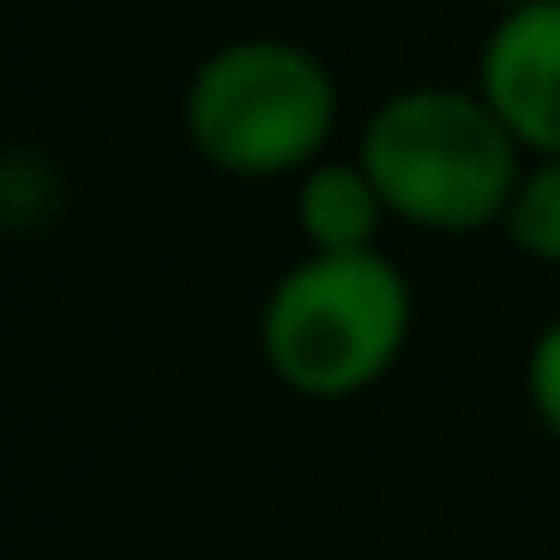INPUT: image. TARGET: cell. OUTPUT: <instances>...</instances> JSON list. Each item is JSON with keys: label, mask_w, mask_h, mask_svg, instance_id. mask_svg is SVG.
<instances>
[{"label": "cell", "mask_w": 560, "mask_h": 560, "mask_svg": "<svg viewBox=\"0 0 560 560\" xmlns=\"http://www.w3.org/2000/svg\"><path fill=\"white\" fill-rule=\"evenodd\" d=\"M355 158L386 194L392 218L428 235L500 230L530 163L482 91L452 85L392 91L368 115Z\"/></svg>", "instance_id": "1"}, {"label": "cell", "mask_w": 560, "mask_h": 560, "mask_svg": "<svg viewBox=\"0 0 560 560\" xmlns=\"http://www.w3.org/2000/svg\"><path fill=\"white\" fill-rule=\"evenodd\" d=\"M416 326V295L398 259L307 254L271 283L259 307V355L295 398L343 404L374 392L398 368Z\"/></svg>", "instance_id": "2"}, {"label": "cell", "mask_w": 560, "mask_h": 560, "mask_svg": "<svg viewBox=\"0 0 560 560\" xmlns=\"http://www.w3.org/2000/svg\"><path fill=\"white\" fill-rule=\"evenodd\" d=\"M338 79L290 37H235L194 67L182 91L187 145L235 182L314 170L338 133Z\"/></svg>", "instance_id": "3"}, {"label": "cell", "mask_w": 560, "mask_h": 560, "mask_svg": "<svg viewBox=\"0 0 560 560\" xmlns=\"http://www.w3.org/2000/svg\"><path fill=\"white\" fill-rule=\"evenodd\" d=\"M476 91L524 158H560V0H530L494 19L476 55Z\"/></svg>", "instance_id": "4"}, {"label": "cell", "mask_w": 560, "mask_h": 560, "mask_svg": "<svg viewBox=\"0 0 560 560\" xmlns=\"http://www.w3.org/2000/svg\"><path fill=\"white\" fill-rule=\"evenodd\" d=\"M386 194L374 187L362 158H319L295 182V230L307 254H368L386 230Z\"/></svg>", "instance_id": "5"}, {"label": "cell", "mask_w": 560, "mask_h": 560, "mask_svg": "<svg viewBox=\"0 0 560 560\" xmlns=\"http://www.w3.org/2000/svg\"><path fill=\"white\" fill-rule=\"evenodd\" d=\"M500 235L536 266H560V158H530Z\"/></svg>", "instance_id": "6"}, {"label": "cell", "mask_w": 560, "mask_h": 560, "mask_svg": "<svg viewBox=\"0 0 560 560\" xmlns=\"http://www.w3.org/2000/svg\"><path fill=\"white\" fill-rule=\"evenodd\" d=\"M524 398H530V416L542 422V434L560 440V314L536 331L530 355H524Z\"/></svg>", "instance_id": "7"}, {"label": "cell", "mask_w": 560, "mask_h": 560, "mask_svg": "<svg viewBox=\"0 0 560 560\" xmlns=\"http://www.w3.org/2000/svg\"><path fill=\"white\" fill-rule=\"evenodd\" d=\"M488 7H500V13H512V7H530V0H488Z\"/></svg>", "instance_id": "8"}]
</instances>
